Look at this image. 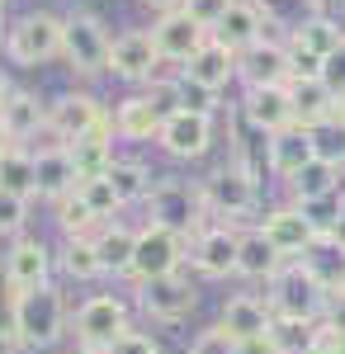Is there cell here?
I'll return each mask as SVG.
<instances>
[{"label": "cell", "instance_id": "cell-1", "mask_svg": "<svg viewBox=\"0 0 345 354\" xmlns=\"http://www.w3.org/2000/svg\"><path fill=\"white\" fill-rule=\"evenodd\" d=\"M67 335H71V307L57 283L19 298V350H53Z\"/></svg>", "mask_w": 345, "mask_h": 354}, {"label": "cell", "instance_id": "cell-2", "mask_svg": "<svg viewBox=\"0 0 345 354\" xmlns=\"http://www.w3.org/2000/svg\"><path fill=\"white\" fill-rule=\"evenodd\" d=\"M189 260V236L175 232V227H161V222H147L137 227V245H133V279L137 288L152 283V279H166V274H180Z\"/></svg>", "mask_w": 345, "mask_h": 354}, {"label": "cell", "instance_id": "cell-3", "mask_svg": "<svg viewBox=\"0 0 345 354\" xmlns=\"http://www.w3.org/2000/svg\"><path fill=\"white\" fill-rule=\"evenodd\" d=\"M123 330H133V307L118 293H90L71 312V335L80 350H109Z\"/></svg>", "mask_w": 345, "mask_h": 354}, {"label": "cell", "instance_id": "cell-4", "mask_svg": "<svg viewBox=\"0 0 345 354\" xmlns=\"http://www.w3.org/2000/svg\"><path fill=\"white\" fill-rule=\"evenodd\" d=\"M147 213L152 222L161 227H175V232H185V236H199L204 227H209V203H204V189L199 185H185V180H175V175H166L152 185L147 194Z\"/></svg>", "mask_w": 345, "mask_h": 354}, {"label": "cell", "instance_id": "cell-5", "mask_svg": "<svg viewBox=\"0 0 345 354\" xmlns=\"http://www.w3.org/2000/svg\"><path fill=\"white\" fill-rule=\"evenodd\" d=\"M199 189H204V203H209V218L232 222V227H241V222L260 208V180L246 175L241 165H222V170H213Z\"/></svg>", "mask_w": 345, "mask_h": 354}, {"label": "cell", "instance_id": "cell-6", "mask_svg": "<svg viewBox=\"0 0 345 354\" xmlns=\"http://www.w3.org/2000/svg\"><path fill=\"white\" fill-rule=\"evenodd\" d=\"M265 298H269V307H274V317L321 322V312H326V288L308 274L303 260H289L284 270L269 279V293H265Z\"/></svg>", "mask_w": 345, "mask_h": 354}, {"label": "cell", "instance_id": "cell-7", "mask_svg": "<svg viewBox=\"0 0 345 354\" xmlns=\"http://www.w3.org/2000/svg\"><path fill=\"white\" fill-rule=\"evenodd\" d=\"M137 307H142V317L157 322V326H180L189 312L199 307V288L189 283L185 270L166 274V279H152V283L137 288Z\"/></svg>", "mask_w": 345, "mask_h": 354}, {"label": "cell", "instance_id": "cell-8", "mask_svg": "<svg viewBox=\"0 0 345 354\" xmlns=\"http://www.w3.org/2000/svg\"><path fill=\"white\" fill-rule=\"evenodd\" d=\"M62 33H67V19H57V15H24L5 33V53L15 57L19 66H43L48 57L62 53Z\"/></svg>", "mask_w": 345, "mask_h": 354}, {"label": "cell", "instance_id": "cell-9", "mask_svg": "<svg viewBox=\"0 0 345 354\" xmlns=\"http://www.w3.org/2000/svg\"><path fill=\"white\" fill-rule=\"evenodd\" d=\"M53 270H57V250L43 236H15L10 250H5V260H0V274L19 288V293H33V288H48L53 283Z\"/></svg>", "mask_w": 345, "mask_h": 354}, {"label": "cell", "instance_id": "cell-10", "mask_svg": "<svg viewBox=\"0 0 345 354\" xmlns=\"http://www.w3.org/2000/svg\"><path fill=\"white\" fill-rule=\"evenodd\" d=\"M260 232H265V241L284 255V260H303L312 245L321 241V232H317V222L303 213V203H279V208H269L265 218L256 222Z\"/></svg>", "mask_w": 345, "mask_h": 354}, {"label": "cell", "instance_id": "cell-11", "mask_svg": "<svg viewBox=\"0 0 345 354\" xmlns=\"http://www.w3.org/2000/svg\"><path fill=\"white\" fill-rule=\"evenodd\" d=\"M241 250V227L232 222H209L199 236H189V265L204 279H232Z\"/></svg>", "mask_w": 345, "mask_h": 354}, {"label": "cell", "instance_id": "cell-12", "mask_svg": "<svg viewBox=\"0 0 345 354\" xmlns=\"http://www.w3.org/2000/svg\"><path fill=\"white\" fill-rule=\"evenodd\" d=\"M109 48H114V38L105 33L100 19H90V15H71V19H67L62 57L71 62V71H80V76H100V71H109Z\"/></svg>", "mask_w": 345, "mask_h": 354}, {"label": "cell", "instance_id": "cell-13", "mask_svg": "<svg viewBox=\"0 0 345 354\" xmlns=\"http://www.w3.org/2000/svg\"><path fill=\"white\" fill-rule=\"evenodd\" d=\"M157 142H161V151L175 156V161H199V156H209V147H213V113H199V109L166 113Z\"/></svg>", "mask_w": 345, "mask_h": 354}, {"label": "cell", "instance_id": "cell-14", "mask_svg": "<svg viewBox=\"0 0 345 354\" xmlns=\"http://www.w3.org/2000/svg\"><path fill=\"white\" fill-rule=\"evenodd\" d=\"M157 38H152V28H123L118 38H114V48H109V71L118 76V81H133V85H147L157 76Z\"/></svg>", "mask_w": 345, "mask_h": 354}, {"label": "cell", "instance_id": "cell-15", "mask_svg": "<svg viewBox=\"0 0 345 354\" xmlns=\"http://www.w3.org/2000/svg\"><path fill=\"white\" fill-rule=\"evenodd\" d=\"M152 38H157L161 62H185V66H189V62L213 43V28H204L199 19H189L185 10H170V15H161V19H157Z\"/></svg>", "mask_w": 345, "mask_h": 354}, {"label": "cell", "instance_id": "cell-16", "mask_svg": "<svg viewBox=\"0 0 345 354\" xmlns=\"http://www.w3.org/2000/svg\"><path fill=\"white\" fill-rule=\"evenodd\" d=\"M241 118H246L260 137H274V133H284V128H293V95H289V85H246Z\"/></svg>", "mask_w": 345, "mask_h": 354}, {"label": "cell", "instance_id": "cell-17", "mask_svg": "<svg viewBox=\"0 0 345 354\" xmlns=\"http://www.w3.org/2000/svg\"><path fill=\"white\" fill-rule=\"evenodd\" d=\"M105 118L109 113L100 109V100L85 95V90H76V95H62V100L48 104V133H53L62 147H71L76 137H85L90 128H100Z\"/></svg>", "mask_w": 345, "mask_h": 354}, {"label": "cell", "instance_id": "cell-18", "mask_svg": "<svg viewBox=\"0 0 345 354\" xmlns=\"http://www.w3.org/2000/svg\"><path fill=\"white\" fill-rule=\"evenodd\" d=\"M218 326L227 330L232 340H256V335H269L274 326V307L260 293H232L218 312Z\"/></svg>", "mask_w": 345, "mask_h": 354}, {"label": "cell", "instance_id": "cell-19", "mask_svg": "<svg viewBox=\"0 0 345 354\" xmlns=\"http://www.w3.org/2000/svg\"><path fill=\"white\" fill-rule=\"evenodd\" d=\"M237 76L246 85H289L293 81V66H289V43H256L251 53L237 57Z\"/></svg>", "mask_w": 345, "mask_h": 354}, {"label": "cell", "instance_id": "cell-20", "mask_svg": "<svg viewBox=\"0 0 345 354\" xmlns=\"http://www.w3.org/2000/svg\"><path fill=\"white\" fill-rule=\"evenodd\" d=\"M213 38L222 43V48H232V53H251L256 43H265V15H260V5L256 0H237L218 24H213Z\"/></svg>", "mask_w": 345, "mask_h": 354}, {"label": "cell", "instance_id": "cell-21", "mask_svg": "<svg viewBox=\"0 0 345 354\" xmlns=\"http://www.w3.org/2000/svg\"><path fill=\"white\" fill-rule=\"evenodd\" d=\"M67 156L76 165V180H100L109 175V165H114V118H105L100 128H90L85 137H76L71 147H67Z\"/></svg>", "mask_w": 345, "mask_h": 354}, {"label": "cell", "instance_id": "cell-22", "mask_svg": "<svg viewBox=\"0 0 345 354\" xmlns=\"http://www.w3.org/2000/svg\"><path fill=\"white\" fill-rule=\"evenodd\" d=\"M308 161H317V147H312V128H303V123H293L284 133L269 137V175H279V180H293L298 170Z\"/></svg>", "mask_w": 345, "mask_h": 354}, {"label": "cell", "instance_id": "cell-23", "mask_svg": "<svg viewBox=\"0 0 345 354\" xmlns=\"http://www.w3.org/2000/svg\"><path fill=\"white\" fill-rule=\"evenodd\" d=\"M289 260L265 241L260 227H241V250H237V279H251V283H269L274 274L284 270Z\"/></svg>", "mask_w": 345, "mask_h": 354}, {"label": "cell", "instance_id": "cell-24", "mask_svg": "<svg viewBox=\"0 0 345 354\" xmlns=\"http://www.w3.org/2000/svg\"><path fill=\"white\" fill-rule=\"evenodd\" d=\"M293 95V123L303 128H321L326 118H336V85L326 76H312V81H289Z\"/></svg>", "mask_w": 345, "mask_h": 354}, {"label": "cell", "instance_id": "cell-25", "mask_svg": "<svg viewBox=\"0 0 345 354\" xmlns=\"http://www.w3.org/2000/svg\"><path fill=\"white\" fill-rule=\"evenodd\" d=\"M33 165H38V198L57 203V198H67L71 189H80L76 165L67 156V147H38L33 151Z\"/></svg>", "mask_w": 345, "mask_h": 354}, {"label": "cell", "instance_id": "cell-26", "mask_svg": "<svg viewBox=\"0 0 345 354\" xmlns=\"http://www.w3.org/2000/svg\"><path fill=\"white\" fill-rule=\"evenodd\" d=\"M180 76H185L189 85H199V90L218 95L222 85H227L232 76H237V53H232V48H222V43L213 38V43H209V48H204L199 57H194V62H189V66L180 71Z\"/></svg>", "mask_w": 345, "mask_h": 354}, {"label": "cell", "instance_id": "cell-27", "mask_svg": "<svg viewBox=\"0 0 345 354\" xmlns=\"http://www.w3.org/2000/svg\"><path fill=\"white\" fill-rule=\"evenodd\" d=\"M161 123H166V113L147 95H133L114 109V137H123V142H152L161 137Z\"/></svg>", "mask_w": 345, "mask_h": 354}, {"label": "cell", "instance_id": "cell-28", "mask_svg": "<svg viewBox=\"0 0 345 354\" xmlns=\"http://www.w3.org/2000/svg\"><path fill=\"white\" fill-rule=\"evenodd\" d=\"M289 43L303 48V53H312V57H321V62H331V57L345 53V28H341V19H331V15H308L303 24L293 28Z\"/></svg>", "mask_w": 345, "mask_h": 354}, {"label": "cell", "instance_id": "cell-29", "mask_svg": "<svg viewBox=\"0 0 345 354\" xmlns=\"http://www.w3.org/2000/svg\"><path fill=\"white\" fill-rule=\"evenodd\" d=\"M0 123L10 128L15 142H28V137H38L48 128V104L28 90H10V100L0 104Z\"/></svg>", "mask_w": 345, "mask_h": 354}, {"label": "cell", "instance_id": "cell-30", "mask_svg": "<svg viewBox=\"0 0 345 354\" xmlns=\"http://www.w3.org/2000/svg\"><path fill=\"white\" fill-rule=\"evenodd\" d=\"M133 245H137V232L123 227V222H109L95 236V250H100V265H105L109 279H128L133 274Z\"/></svg>", "mask_w": 345, "mask_h": 354}, {"label": "cell", "instance_id": "cell-31", "mask_svg": "<svg viewBox=\"0 0 345 354\" xmlns=\"http://www.w3.org/2000/svg\"><path fill=\"white\" fill-rule=\"evenodd\" d=\"M289 194H293V203H317V198L341 194V165L321 161V156H317V161H308L289 180Z\"/></svg>", "mask_w": 345, "mask_h": 354}, {"label": "cell", "instance_id": "cell-32", "mask_svg": "<svg viewBox=\"0 0 345 354\" xmlns=\"http://www.w3.org/2000/svg\"><path fill=\"white\" fill-rule=\"evenodd\" d=\"M57 232H62V241H80V236H100L105 232V222L90 213V203L80 198V189H71L67 198H57Z\"/></svg>", "mask_w": 345, "mask_h": 354}, {"label": "cell", "instance_id": "cell-33", "mask_svg": "<svg viewBox=\"0 0 345 354\" xmlns=\"http://www.w3.org/2000/svg\"><path fill=\"white\" fill-rule=\"evenodd\" d=\"M303 265H308V274L317 279L326 293H341L345 288V250L331 241V236H321V241L303 255Z\"/></svg>", "mask_w": 345, "mask_h": 354}, {"label": "cell", "instance_id": "cell-34", "mask_svg": "<svg viewBox=\"0 0 345 354\" xmlns=\"http://www.w3.org/2000/svg\"><path fill=\"white\" fill-rule=\"evenodd\" d=\"M0 189L5 194H19V198H38V165H33V151L15 147L0 156Z\"/></svg>", "mask_w": 345, "mask_h": 354}, {"label": "cell", "instance_id": "cell-35", "mask_svg": "<svg viewBox=\"0 0 345 354\" xmlns=\"http://www.w3.org/2000/svg\"><path fill=\"white\" fill-rule=\"evenodd\" d=\"M57 270L76 283H90V279H105V265H100V250H95V236H80V241H62L57 250Z\"/></svg>", "mask_w": 345, "mask_h": 354}, {"label": "cell", "instance_id": "cell-36", "mask_svg": "<svg viewBox=\"0 0 345 354\" xmlns=\"http://www.w3.org/2000/svg\"><path fill=\"white\" fill-rule=\"evenodd\" d=\"M105 180L118 189L123 203H147V194H152V185H157V175H152L142 161H128V156H114Z\"/></svg>", "mask_w": 345, "mask_h": 354}, {"label": "cell", "instance_id": "cell-37", "mask_svg": "<svg viewBox=\"0 0 345 354\" xmlns=\"http://www.w3.org/2000/svg\"><path fill=\"white\" fill-rule=\"evenodd\" d=\"M321 335V322H303V317H274L269 326V345L279 354H308Z\"/></svg>", "mask_w": 345, "mask_h": 354}, {"label": "cell", "instance_id": "cell-38", "mask_svg": "<svg viewBox=\"0 0 345 354\" xmlns=\"http://www.w3.org/2000/svg\"><path fill=\"white\" fill-rule=\"evenodd\" d=\"M80 198L90 203V213H95V218L105 222V227H109V222H118V213L128 208V203L118 198V189L109 185L105 175H100V180H85V185H80Z\"/></svg>", "mask_w": 345, "mask_h": 354}, {"label": "cell", "instance_id": "cell-39", "mask_svg": "<svg viewBox=\"0 0 345 354\" xmlns=\"http://www.w3.org/2000/svg\"><path fill=\"white\" fill-rule=\"evenodd\" d=\"M19 288L0 274V345H19Z\"/></svg>", "mask_w": 345, "mask_h": 354}, {"label": "cell", "instance_id": "cell-40", "mask_svg": "<svg viewBox=\"0 0 345 354\" xmlns=\"http://www.w3.org/2000/svg\"><path fill=\"white\" fill-rule=\"evenodd\" d=\"M312 147L321 161L345 165V118H326L321 128H312Z\"/></svg>", "mask_w": 345, "mask_h": 354}, {"label": "cell", "instance_id": "cell-41", "mask_svg": "<svg viewBox=\"0 0 345 354\" xmlns=\"http://www.w3.org/2000/svg\"><path fill=\"white\" fill-rule=\"evenodd\" d=\"M24 227H28V198L0 189V236L15 241V236H24Z\"/></svg>", "mask_w": 345, "mask_h": 354}, {"label": "cell", "instance_id": "cell-42", "mask_svg": "<svg viewBox=\"0 0 345 354\" xmlns=\"http://www.w3.org/2000/svg\"><path fill=\"white\" fill-rule=\"evenodd\" d=\"M185 354H237V340H232L227 330L213 322V326H204L199 335H194V340H189V350H185Z\"/></svg>", "mask_w": 345, "mask_h": 354}, {"label": "cell", "instance_id": "cell-43", "mask_svg": "<svg viewBox=\"0 0 345 354\" xmlns=\"http://www.w3.org/2000/svg\"><path fill=\"white\" fill-rule=\"evenodd\" d=\"M109 354H161V340L157 335H147V330H123L114 345H109Z\"/></svg>", "mask_w": 345, "mask_h": 354}, {"label": "cell", "instance_id": "cell-44", "mask_svg": "<svg viewBox=\"0 0 345 354\" xmlns=\"http://www.w3.org/2000/svg\"><path fill=\"white\" fill-rule=\"evenodd\" d=\"M232 5H237V0H185L180 10H185L189 19H199L204 28H213L222 15H227V10H232Z\"/></svg>", "mask_w": 345, "mask_h": 354}, {"label": "cell", "instance_id": "cell-45", "mask_svg": "<svg viewBox=\"0 0 345 354\" xmlns=\"http://www.w3.org/2000/svg\"><path fill=\"white\" fill-rule=\"evenodd\" d=\"M321 326L345 330V288H341V293H326V312H321Z\"/></svg>", "mask_w": 345, "mask_h": 354}, {"label": "cell", "instance_id": "cell-46", "mask_svg": "<svg viewBox=\"0 0 345 354\" xmlns=\"http://www.w3.org/2000/svg\"><path fill=\"white\" fill-rule=\"evenodd\" d=\"M237 354H279L269 345V335H256V340H237Z\"/></svg>", "mask_w": 345, "mask_h": 354}, {"label": "cell", "instance_id": "cell-47", "mask_svg": "<svg viewBox=\"0 0 345 354\" xmlns=\"http://www.w3.org/2000/svg\"><path fill=\"white\" fill-rule=\"evenodd\" d=\"M326 236H331V241H336V245L345 250V203H341V218L331 222V232H326Z\"/></svg>", "mask_w": 345, "mask_h": 354}, {"label": "cell", "instance_id": "cell-48", "mask_svg": "<svg viewBox=\"0 0 345 354\" xmlns=\"http://www.w3.org/2000/svg\"><path fill=\"white\" fill-rule=\"evenodd\" d=\"M142 5H152V10H161V15H170V10H180L185 0H142Z\"/></svg>", "mask_w": 345, "mask_h": 354}, {"label": "cell", "instance_id": "cell-49", "mask_svg": "<svg viewBox=\"0 0 345 354\" xmlns=\"http://www.w3.org/2000/svg\"><path fill=\"white\" fill-rule=\"evenodd\" d=\"M15 147H19V142H15V137H10V128L0 123V156H5V151H15Z\"/></svg>", "mask_w": 345, "mask_h": 354}, {"label": "cell", "instance_id": "cell-50", "mask_svg": "<svg viewBox=\"0 0 345 354\" xmlns=\"http://www.w3.org/2000/svg\"><path fill=\"white\" fill-rule=\"evenodd\" d=\"M336 118H345V81H336Z\"/></svg>", "mask_w": 345, "mask_h": 354}, {"label": "cell", "instance_id": "cell-51", "mask_svg": "<svg viewBox=\"0 0 345 354\" xmlns=\"http://www.w3.org/2000/svg\"><path fill=\"white\" fill-rule=\"evenodd\" d=\"M5 100H10V81L0 76V104H5Z\"/></svg>", "mask_w": 345, "mask_h": 354}, {"label": "cell", "instance_id": "cell-52", "mask_svg": "<svg viewBox=\"0 0 345 354\" xmlns=\"http://www.w3.org/2000/svg\"><path fill=\"white\" fill-rule=\"evenodd\" d=\"M71 354H109V350H80V345H76V350H71Z\"/></svg>", "mask_w": 345, "mask_h": 354}, {"label": "cell", "instance_id": "cell-53", "mask_svg": "<svg viewBox=\"0 0 345 354\" xmlns=\"http://www.w3.org/2000/svg\"><path fill=\"white\" fill-rule=\"evenodd\" d=\"M308 354H326V350H321V345H312V350H308Z\"/></svg>", "mask_w": 345, "mask_h": 354}, {"label": "cell", "instance_id": "cell-54", "mask_svg": "<svg viewBox=\"0 0 345 354\" xmlns=\"http://www.w3.org/2000/svg\"><path fill=\"white\" fill-rule=\"evenodd\" d=\"M0 33H10V28H5V19H0Z\"/></svg>", "mask_w": 345, "mask_h": 354}, {"label": "cell", "instance_id": "cell-55", "mask_svg": "<svg viewBox=\"0 0 345 354\" xmlns=\"http://www.w3.org/2000/svg\"><path fill=\"white\" fill-rule=\"evenodd\" d=\"M0 5H5V0H0Z\"/></svg>", "mask_w": 345, "mask_h": 354}]
</instances>
